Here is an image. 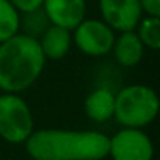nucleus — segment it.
<instances>
[{
  "instance_id": "obj_5",
  "label": "nucleus",
  "mask_w": 160,
  "mask_h": 160,
  "mask_svg": "<svg viewBox=\"0 0 160 160\" xmlns=\"http://www.w3.org/2000/svg\"><path fill=\"white\" fill-rule=\"evenodd\" d=\"M74 30V42L80 52L91 57H101L113 49L115 35L104 21L83 19Z\"/></svg>"
},
{
  "instance_id": "obj_15",
  "label": "nucleus",
  "mask_w": 160,
  "mask_h": 160,
  "mask_svg": "<svg viewBox=\"0 0 160 160\" xmlns=\"http://www.w3.org/2000/svg\"><path fill=\"white\" fill-rule=\"evenodd\" d=\"M44 0H10V3L19 11V13H27L36 8L42 7Z\"/></svg>"
},
{
  "instance_id": "obj_4",
  "label": "nucleus",
  "mask_w": 160,
  "mask_h": 160,
  "mask_svg": "<svg viewBox=\"0 0 160 160\" xmlns=\"http://www.w3.org/2000/svg\"><path fill=\"white\" fill-rule=\"evenodd\" d=\"M33 132V116L25 101L14 93L0 96V137L22 143Z\"/></svg>"
},
{
  "instance_id": "obj_14",
  "label": "nucleus",
  "mask_w": 160,
  "mask_h": 160,
  "mask_svg": "<svg viewBox=\"0 0 160 160\" xmlns=\"http://www.w3.org/2000/svg\"><path fill=\"white\" fill-rule=\"evenodd\" d=\"M138 38L143 46H148L152 50L160 47V18L148 16L141 22H138Z\"/></svg>"
},
{
  "instance_id": "obj_9",
  "label": "nucleus",
  "mask_w": 160,
  "mask_h": 160,
  "mask_svg": "<svg viewBox=\"0 0 160 160\" xmlns=\"http://www.w3.org/2000/svg\"><path fill=\"white\" fill-rule=\"evenodd\" d=\"M41 50L46 58L49 60H61L71 49L72 36L71 30L64 27H58L50 24L47 30L42 33V36L38 39Z\"/></svg>"
},
{
  "instance_id": "obj_11",
  "label": "nucleus",
  "mask_w": 160,
  "mask_h": 160,
  "mask_svg": "<svg viewBox=\"0 0 160 160\" xmlns=\"http://www.w3.org/2000/svg\"><path fill=\"white\" fill-rule=\"evenodd\" d=\"M85 113L96 122L110 119L115 113V94L105 88H98L85 99Z\"/></svg>"
},
{
  "instance_id": "obj_8",
  "label": "nucleus",
  "mask_w": 160,
  "mask_h": 160,
  "mask_svg": "<svg viewBox=\"0 0 160 160\" xmlns=\"http://www.w3.org/2000/svg\"><path fill=\"white\" fill-rule=\"evenodd\" d=\"M42 8L50 24L74 30L85 19V0H44Z\"/></svg>"
},
{
  "instance_id": "obj_2",
  "label": "nucleus",
  "mask_w": 160,
  "mask_h": 160,
  "mask_svg": "<svg viewBox=\"0 0 160 160\" xmlns=\"http://www.w3.org/2000/svg\"><path fill=\"white\" fill-rule=\"evenodd\" d=\"M46 57L38 39L18 33L0 42V90L21 93L32 87L44 69Z\"/></svg>"
},
{
  "instance_id": "obj_13",
  "label": "nucleus",
  "mask_w": 160,
  "mask_h": 160,
  "mask_svg": "<svg viewBox=\"0 0 160 160\" xmlns=\"http://www.w3.org/2000/svg\"><path fill=\"white\" fill-rule=\"evenodd\" d=\"M19 33V11L10 0H0V42Z\"/></svg>"
},
{
  "instance_id": "obj_7",
  "label": "nucleus",
  "mask_w": 160,
  "mask_h": 160,
  "mask_svg": "<svg viewBox=\"0 0 160 160\" xmlns=\"http://www.w3.org/2000/svg\"><path fill=\"white\" fill-rule=\"evenodd\" d=\"M99 7L104 22L118 32L135 30L143 13L140 0H101Z\"/></svg>"
},
{
  "instance_id": "obj_16",
  "label": "nucleus",
  "mask_w": 160,
  "mask_h": 160,
  "mask_svg": "<svg viewBox=\"0 0 160 160\" xmlns=\"http://www.w3.org/2000/svg\"><path fill=\"white\" fill-rule=\"evenodd\" d=\"M141 10L148 13V16L160 18V0H140Z\"/></svg>"
},
{
  "instance_id": "obj_12",
  "label": "nucleus",
  "mask_w": 160,
  "mask_h": 160,
  "mask_svg": "<svg viewBox=\"0 0 160 160\" xmlns=\"http://www.w3.org/2000/svg\"><path fill=\"white\" fill-rule=\"evenodd\" d=\"M50 25V21L44 11V8H36L27 13L19 14V30H22V35H27L30 38H41L42 33Z\"/></svg>"
},
{
  "instance_id": "obj_3",
  "label": "nucleus",
  "mask_w": 160,
  "mask_h": 160,
  "mask_svg": "<svg viewBox=\"0 0 160 160\" xmlns=\"http://www.w3.org/2000/svg\"><path fill=\"white\" fill-rule=\"evenodd\" d=\"M158 112V98L154 90L144 85L122 88L115 96V113L118 122L126 127H143L149 124Z\"/></svg>"
},
{
  "instance_id": "obj_10",
  "label": "nucleus",
  "mask_w": 160,
  "mask_h": 160,
  "mask_svg": "<svg viewBox=\"0 0 160 160\" xmlns=\"http://www.w3.org/2000/svg\"><path fill=\"white\" fill-rule=\"evenodd\" d=\"M143 49H144V46L133 30L121 32V36L118 39H115V42H113L115 58L121 66H126V68L135 66L141 61Z\"/></svg>"
},
{
  "instance_id": "obj_1",
  "label": "nucleus",
  "mask_w": 160,
  "mask_h": 160,
  "mask_svg": "<svg viewBox=\"0 0 160 160\" xmlns=\"http://www.w3.org/2000/svg\"><path fill=\"white\" fill-rule=\"evenodd\" d=\"M25 141L35 160H102L110 148L108 137L90 130H38Z\"/></svg>"
},
{
  "instance_id": "obj_6",
  "label": "nucleus",
  "mask_w": 160,
  "mask_h": 160,
  "mask_svg": "<svg viewBox=\"0 0 160 160\" xmlns=\"http://www.w3.org/2000/svg\"><path fill=\"white\" fill-rule=\"evenodd\" d=\"M108 154L113 160H151L154 149L146 133L135 127H127L110 140Z\"/></svg>"
}]
</instances>
